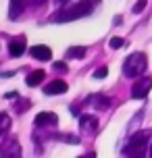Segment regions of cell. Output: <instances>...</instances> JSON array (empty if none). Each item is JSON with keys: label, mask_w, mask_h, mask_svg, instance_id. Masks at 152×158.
Masks as SVG:
<instances>
[{"label": "cell", "mask_w": 152, "mask_h": 158, "mask_svg": "<svg viewBox=\"0 0 152 158\" xmlns=\"http://www.w3.org/2000/svg\"><path fill=\"white\" fill-rule=\"evenodd\" d=\"M56 2H58V4H65V2H69V0H56Z\"/></svg>", "instance_id": "484cf974"}, {"label": "cell", "mask_w": 152, "mask_h": 158, "mask_svg": "<svg viewBox=\"0 0 152 158\" xmlns=\"http://www.w3.org/2000/svg\"><path fill=\"white\" fill-rule=\"evenodd\" d=\"M27 106H29V102H27V100H25V102H21L19 106H17V112H23L25 108H27Z\"/></svg>", "instance_id": "7402d4cb"}, {"label": "cell", "mask_w": 152, "mask_h": 158, "mask_svg": "<svg viewBox=\"0 0 152 158\" xmlns=\"http://www.w3.org/2000/svg\"><path fill=\"white\" fill-rule=\"evenodd\" d=\"M148 67V60H146V54L144 52H131V54L125 58L123 63V75L125 77H142Z\"/></svg>", "instance_id": "3957f363"}, {"label": "cell", "mask_w": 152, "mask_h": 158, "mask_svg": "<svg viewBox=\"0 0 152 158\" xmlns=\"http://www.w3.org/2000/svg\"><path fill=\"white\" fill-rule=\"evenodd\" d=\"M46 77V73L42 71V69H38V71H33V73H29L27 75V79H25V83L29 87H36V85H40L42 83V79Z\"/></svg>", "instance_id": "4fadbf2b"}, {"label": "cell", "mask_w": 152, "mask_h": 158, "mask_svg": "<svg viewBox=\"0 0 152 158\" xmlns=\"http://www.w3.org/2000/svg\"><path fill=\"white\" fill-rule=\"evenodd\" d=\"M25 52V38L23 35H19L17 40H11V44H8V54L11 56H21Z\"/></svg>", "instance_id": "30bf717a"}, {"label": "cell", "mask_w": 152, "mask_h": 158, "mask_svg": "<svg viewBox=\"0 0 152 158\" xmlns=\"http://www.w3.org/2000/svg\"><path fill=\"white\" fill-rule=\"evenodd\" d=\"M44 2H46V0H32V6H42V4H44Z\"/></svg>", "instance_id": "603a6c76"}, {"label": "cell", "mask_w": 152, "mask_h": 158, "mask_svg": "<svg viewBox=\"0 0 152 158\" xmlns=\"http://www.w3.org/2000/svg\"><path fill=\"white\" fill-rule=\"evenodd\" d=\"M106 75H108V69H106V67H98L96 71H94V77L96 79H104Z\"/></svg>", "instance_id": "d6986e66"}, {"label": "cell", "mask_w": 152, "mask_h": 158, "mask_svg": "<svg viewBox=\"0 0 152 158\" xmlns=\"http://www.w3.org/2000/svg\"><path fill=\"white\" fill-rule=\"evenodd\" d=\"M150 137H152V129H142V131L131 133V139H129L127 148L123 152L129 158H146V150H150V146H148Z\"/></svg>", "instance_id": "6da1fadb"}, {"label": "cell", "mask_w": 152, "mask_h": 158, "mask_svg": "<svg viewBox=\"0 0 152 158\" xmlns=\"http://www.w3.org/2000/svg\"><path fill=\"white\" fill-rule=\"evenodd\" d=\"M152 89V77H140L131 85V98H136V100H142L148 96V92Z\"/></svg>", "instance_id": "5b68a950"}, {"label": "cell", "mask_w": 152, "mask_h": 158, "mask_svg": "<svg viewBox=\"0 0 152 158\" xmlns=\"http://www.w3.org/2000/svg\"><path fill=\"white\" fill-rule=\"evenodd\" d=\"M52 67H54V71H58V73H67V63H63V60L54 63Z\"/></svg>", "instance_id": "ffe728a7"}, {"label": "cell", "mask_w": 152, "mask_h": 158, "mask_svg": "<svg viewBox=\"0 0 152 158\" xmlns=\"http://www.w3.org/2000/svg\"><path fill=\"white\" fill-rule=\"evenodd\" d=\"M8 129H11V118H8V114L0 112V137L6 133Z\"/></svg>", "instance_id": "9a60e30c"}, {"label": "cell", "mask_w": 152, "mask_h": 158, "mask_svg": "<svg viewBox=\"0 0 152 158\" xmlns=\"http://www.w3.org/2000/svg\"><path fill=\"white\" fill-rule=\"evenodd\" d=\"M33 123H36V127H48V125L54 127L58 123V117L54 112H40V114H36Z\"/></svg>", "instance_id": "ba28073f"}, {"label": "cell", "mask_w": 152, "mask_h": 158, "mask_svg": "<svg viewBox=\"0 0 152 158\" xmlns=\"http://www.w3.org/2000/svg\"><path fill=\"white\" fill-rule=\"evenodd\" d=\"M88 102H92V106H94L96 110H106V108L111 106V100H108L106 96H94V98H88Z\"/></svg>", "instance_id": "7c38bea8"}, {"label": "cell", "mask_w": 152, "mask_h": 158, "mask_svg": "<svg viewBox=\"0 0 152 158\" xmlns=\"http://www.w3.org/2000/svg\"><path fill=\"white\" fill-rule=\"evenodd\" d=\"M25 8V0H11V6H8V19H19V15L23 13Z\"/></svg>", "instance_id": "8fae6325"}, {"label": "cell", "mask_w": 152, "mask_h": 158, "mask_svg": "<svg viewBox=\"0 0 152 158\" xmlns=\"http://www.w3.org/2000/svg\"><path fill=\"white\" fill-rule=\"evenodd\" d=\"M54 137H56V139H61V142H69V143H79V137H77V135H71V133H56Z\"/></svg>", "instance_id": "2e32d148"}, {"label": "cell", "mask_w": 152, "mask_h": 158, "mask_svg": "<svg viewBox=\"0 0 152 158\" xmlns=\"http://www.w3.org/2000/svg\"><path fill=\"white\" fill-rule=\"evenodd\" d=\"M79 127L88 135H94L96 129H98V117H94V114H83V117H79Z\"/></svg>", "instance_id": "52a82bcc"}, {"label": "cell", "mask_w": 152, "mask_h": 158, "mask_svg": "<svg viewBox=\"0 0 152 158\" xmlns=\"http://www.w3.org/2000/svg\"><path fill=\"white\" fill-rule=\"evenodd\" d=\"M150 158H152V143H150Z\"/></svg>", "instance_id": "4316f807"}, {"label": "cell", "mask_w": 152, "mask_h": 158, "mask_svg": "<svg viewBox=\"0 0 152 158\" xmlns=\"http://www.w3.org/2000/svg\"><path fill=\"white\" fill-rule=\"evenodd\" d=\"M123 44H125V40L119 38V35H115V38L108 40V46H111L112 50H119V48H123Z\"/></svg>", "instance_id": "e0dca14e"}, {"label": "cell", "mask_w": 152, "mask_h": 158, "mask_svg": "<svg viewBox=\"0 0 152 158\" xmlns=\"http://www.w3.org/2000/svg\"><path fill=\"white\" fill-rule=\"evenodd\" d=\"M0 158H23V150L17 137H8L0 143Z\"/></svg>", "instance_id": "277c9868"}, {"label": "cell", "mask_w": 152, "mask_h": 158, "mask_svg": "<svg viewBox=\"0 0 152 158\" xmlns=\"http://www.w3.org/2000/svg\"><path fill=\"white\" fill-rule=\"evenodd\" d=\"M90 4H92V6H94V4H98V2H100V0H88Z\"/></svg>", "instance_id": "d4e9b609"}, {"label": "cell", "mask_w": 152, "mask_h": 158, "mask_svg": "<svg viewBox=\"0 0 152 158\" xmlns=\"http://www.w3.org/2000/svg\"><path fill=\"white\" fill-rule=\"evenodd\" d=\"M29 54L33 58H38V60H50L52 58V50L48 46H44V44H38V46H32L29 48Z\"/></svg>", "instance_id": "9c48e42d"}, {"label": "cell", "mask_w": 152, "mask_h": 158, "mask_svg": "<svg viewBox=\"0 0 152 158\" xmlns=\"http://www.w3.org/2000/svg\"><path fill=\"white\" fill-rule=\"evenodd\" d=\"M146 4H148V0H137L136 4H133V8H131V13H136V15H137V13H142V10L146 8Z\"/></svg>", "instance_id": "ac0fdd59"}, {"label": "cell", "mask_w": 152, "mask_h": 158, "mask_svg": "<svg viewBox=\"0 0 152 158\" xmlns=\"http://www.w3.org/2000/svg\"><path fill=\"white\" fill-rule=\"evenodd\" d=\"M86 56V48L83 46H71L67 50V58H81Z\"/></svg>", "instance_id": "5bb4252c"}, {"label": "cell", "mask_w": 152, "mask_h": 158, "mask_svg": "<svg viewBox=\"0 0 152 158\" xmlns=\"http://www.w3.org/2000/svg\"><path fill=\"white\" fill-rule=\"evenodd\" d=\"M92 8L94 6L90 4L88 0H81V2L65 8V10H56L52 15V21L54 23H69V21H75V19H81V17H88L92 13Z\"/></svg>", "instance_id": "7a4b0ae2"}, {"label": "cell", "mask_w": 152, "mask_h": 158, "mask_svg": "<svg viewBox=\"0 0 152 158\" xmlns=\"http://www.w3.org/2000/svg\"><path fill=\"white\" fill-rule=\"evenodd\" d=\"M79 158H96V154H94V152H88L86 156H79Z\"/></svg>", "instance_id": "cb8c5ba5"}, {"label": "cell", "mask_w": 152, "mask_h": 158, "mask_svg": "<svg viewBox=\"0 0 152 158\" xmlns=\"http://www.w3.org/2000/svg\"><path fill=\"white\" fill-rule=\"evenodd\" d=\"M4 98H6V100H19V94H17V92H8Z\"/></svg>", "instance_id": "44dd1931"}, {"label": "cell", "mask_w": 152, "mask_h": 158, "mask_svg": "<svg viewBox=\"0 0 152 158\" xmlns=\"http://www.w3.org/2000/svg\"><path fill=\"white\" fill-rule=\"evenodd\" d=\"M69 89L65 79H52L48 85H44V94L46 96H56V94H65Z\"/></svg>", "instance_id": "8992f818"}]
</instances>
